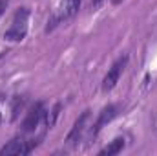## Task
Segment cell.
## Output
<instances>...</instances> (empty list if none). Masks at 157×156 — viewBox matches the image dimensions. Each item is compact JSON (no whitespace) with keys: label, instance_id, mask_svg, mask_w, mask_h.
Returning a JSON list of instances; mask_svg holds the SVG:
<instances>
[{"label":"cell","instance_id":"cell-1","mask_svg":"<svg viewBox=\"0 0 157 156\" xmlns=\"http://www.w3.org/2000/svg\"><path fill=\"white\" fill-rule=\"evenodd\" d=\"M44 140V132L33 138V140H26L24 134L20 132V136H15L13 140H9L2 149H0V156H26V154H31L37 147L40 145V142Z\"/></svg>","mask_w":157,"mask_h":156},{"label":"cell","instance_id":"cell-2","mask_svg":"<svg viewBox=\"0 0 157 156\" xmlns=\"http://www.w3.org/2000/svg\"><path fill=\"white\" fill-rule=\"evenodd\" d=\"M28 20H29V9L18 7L13 15L11 26L4 31V39L9 42H22L28 35Z\"/></svg>","mask_w":157,"mask_h":156},{"label":"cell","instance_id":"cell-3","mask_svg":"<svg viewBox=\"0 0 157 156\" xmlns=\"http://www.w3.org/2000/svg\"><path fill=\"white\" fill-rule=\"evenodd\" d=\"M128 61H130L128 55H121L117 61L112 64V68H108L106 76H104L102 83H101V90H102V92H112V90L117 86L119 79H121V76L124 74V70H126V66H128Z\"/></svg>","mask_w":157,"mask_h":156},{"label":"cell","instance_id":"cell-4","mask_svg":"<svg viewBox=\"0 0 157 156\" xmlns=\"http://www.w3.org/2000/svg\"><path fill=\"white\" fill-rule=\"evenodd\" d=\"M46 112H48V110L44 109V103H42V101L33 103V105L29 107V110L26 112V117H24V121H22V125H20V132H22V134L35 132L37 127L42 123Z\"/></svg>","mask_w":157,"mask_h":156},{"label":"cell","instance_id":"cell-5","mask_svg":"<svg viewBox=\"0 0 157 156\" xmlns=\"http://www.w3.org/2000/svg\"><path fill=\"white\" fill-rule=\"evenodd\" d=\"M119 105H106L101 112H99V116H97V121L93 123V127H91V132H90V138L91 140H95L99 134H101V130L110 123V121H113L115 117L119 116Z\"/></svg>","mask_w":157,"mask_h":156},{"label":"cell","instance_id":"cell-6","mask_svg":"<svg viewBox=\"0 0 157 156\" xmlns=\"http://www.w3.org/2000/svg\"><path fill=\"white\" fill-rule=\"evenodd\" d=\"M88 119H90V110H84V112L75 119V123H73L71 130H70V132H68V136H66V143H68L70 147H77L78 143H80L82 134H84L86 125H88Z\"/></svg>","mask_w":157,"mask_h":156},{"label":"cell","instance_id":"cell-7","mask_svg":"<svg viewBox=\"0 0 157 156\" xmlns=\"http://www.w3.org/2000/svg\"><path fill=\"white\" fill-rule=\"evenodd\" d=\"M80 4H82V0H60L59 7H57L53 13L57 15V18H59L60 24H62V22H66V20H71V18L77 15L78 9H80Z\"/></svg>","mask_w":157,"mask_h":156},{"label":"cell","instance_id":"cell-8","mask_svg":"<svg viewBox=\"0 0 157 156\" xmlns=\"http://www.w3.org/2000/svg\"><path fill=\"white\" fill-rule=\"evenodd\" d=\"M126 147V140L122 138V136H117L115 140H112L106 147H102L97 154L99 156H115L119 153H122V149Z\"/></svg>","mask_w":157,"mask_h":156},{"label":"cell","instance_id":"cell-9","mask_svg":"<svg viewBox=\"0 0 157 156\" xmlns=\"http://www.w3.org/2000/svg\"><path fill=\"white\" fill-rule=\"evenodd\" d=\"M26 103H28V97L26 96H13V99H11V123H17L18 121L20 114L26 109Z\"/></svg>","mask_w":157,"mask_h":156},{"label":"cell","instance_id":"cell-10","mask_svg":"<svg viewBox=\"0 0 157 156\" xmlns=\"http://www.w3.org/2000/svg\"><path fill=\"white\" fill-rule=\"evenodd\" d=\"M60 110H62V103H55L53 109H51V112L48 114V129H53L55 127L57 119L60 116Z\"/></svg>","mask_w":157,"mask_h":156},{"label":"cell","instance_id":"cell-11","mask_svg":"<svg viewBox=\"0 0 157 156\" xmlns=\"http://www.w3.org/2000/svg\"><path fill=\"white\" fill-rule=\"evenodd\" d=\"M102 4H104V0H90V9L91 11H97Z\"/></svg>","mask_w":157,"mask_h":156},{"label":"cell","instance_id":"cell-12","mask_svg":"<svg viewBox=\"0 0 157 156\" xmlns=\"http://www.w3.org/2000/svg\"><path fill=\"white\" fill-rule=\"evenodd\" d=\"M7 6H9V0H0V18L4 17V13H6V9H7Z\"/></svg>","mask_w":157,"mask_h":156},{"label":"cell","instance_id":"cell-13","mask_svg":"<svg viewBox=\"0 0 157 156\" xmlns=\"http://www.w3.org/2000/svg\"><path fill=\"white\" fill-rule=\"evenodd\" d=\"M4 97H6V96L0 94V105H2V101H4ZM2 119H4V117H2V112H0V125H2Z\"/></svg>","mask_w":157,"mask_h":156},{"label":"cell","instance_id":"cell-14","mask_svg":"<svg viewBox=\"0 0 157 156\" xmlns=\"http://www.w3.org/2000/svg\"><path fill=\"white\" fill-rule=\"evenodd\" d=\"M112 2H113V4H115V6H119V4H121V2H122V0H112Z\"/></svg>","mask_w":157,"mask_h":156},{"label":"cell","instance_id":"cell-15","mask_svg":"<svg viewBox=\"0 0 157 156\" xmlns=\"http://www.w3.org/2000/svg\"><path fill=\"white\" fill-rule=\"evenodd\" d=\"M6 53H7V51H0V59H2V57H4Z\"/></svg>","mask_w":157,"mask_h":156}]
</instances>
